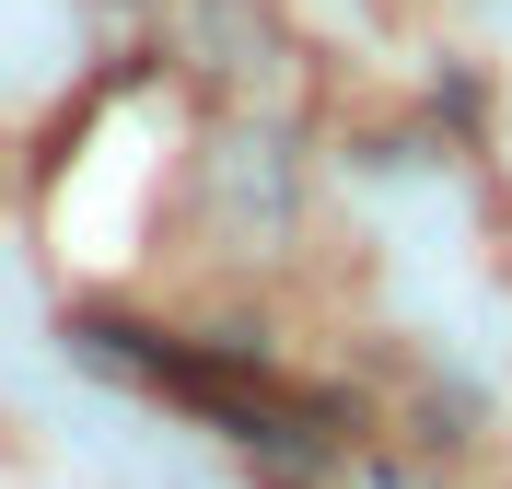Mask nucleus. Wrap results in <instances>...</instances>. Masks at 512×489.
Returning a JSON list of instances; mask_svg holds the SVG:
<instances>
[]
</instances>
